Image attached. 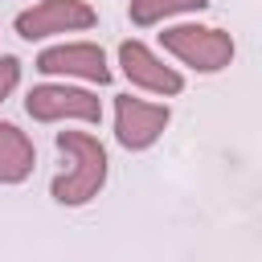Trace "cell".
I'll return each instance as SVG.
<instances>
[{"mask_svg":"<svg viewBox=\"0 0 262 262\" xmlns=\"http://www.w3.org/2000/svg\"><path fill=\"white\" fill-rule=\"evenodd\" d=\"M57 151L66 156V172L53 176L49 192L57 205H86L106 184V147L86 131H57Z\"/></svg>","mask_w":262,"mask_h":262,"instance_id":"6da1fadb","label":"cell"},{"mask_svg":"<svg viewBox=\"0 0 262 262\" xmlns=\"http://www.w3.org/2000/svg\"><path fill=\"white\" fill-rule=\"evenodd\" d=\"M164 49L172 57H180L184 66L201 70V74H217L233 61V37L225 29H209V25H172L160 33Z\"/></svg>","mask_w":262,"mask_h":262,"instance_id":"7a4b0ae2","label":"cell"},{"mask_svg":"<svg viewBox=\"0 0 262 262\" xmlns=\"http://www.w3.org/2000/svg\"><path fill=\"white\" fill-rule=\"evenodd\" d=\"M98 16L86 0H37L33 8H25L16 16V37L25 41H41V37H53V33H78V29H90Z\"/></svg>","mask_w":262,"mask_h":262,"instance_id":"3957f363","label":"cell"},{"mask_svg":"<svg viewBox=\"0 0 262 262\" xmlns=\"http://www.w3.org/2000/svg\"><path fill=\"white\" fill-rule=\"evenodd\" d=\"M168 123H172V111L160 106V102H143V98H131V94H119L115 98V139L127 151L151 147L164 135Z\"/></svg>","mask_w":262,"mask_h":262,"instance_id":"277c9868","label":"cell"},{"mask_svg":"<svg viewBox=\"0 0 262 262\" xmlns=\"http://www.w3.org/2000/svg\"><path fill=\"white\" fill-rule=\"evenodd\" d=\"M25 111L37 123H57V119H86L98 123L102 106L90 90H74V86H33L25 98Z\"/></svg>","mask_w":262,"mask_h":262,"instance_id":"5b68a950","label":"cell"},{"mask_svg":"<svg viewBox=\"0 0 262 262\" xmlns=\"http://www.w3.org/2000/svg\"><path fill=\"white\" fill-rule=\"evenodd\" d=\"M37 70L41 74H66V78H86V82H98L106 86L111 82V66H106V53L90 41H74V45H53L37 57Z\"/></svg>","mask_w":262,"mask_h":262,"instance_id":"8992f818","label":"cell"},{"mask_svg":"<svg viewBox=\"0 0 262 262\" xmlns=\"http://www.w3.org/2000/svg\"><path fill=\"white\" fill-rule=\"evenodd\" d=\"M119 66H123V74L135 82V86H143V90H151V94H180L184 90V78L172 70V66H164L147 45H139V41H123L119 45Z\"/></svg>","mask_w":262,"mask_h":262,"instance_id":"52a82bcc","label":"cell"},{"mask_svg":"<svg viewBox=\"0 0 262 262\" xmlns=\"http://www.w3.org/2000/svg\"><path fill=\"white\" fill-rule=\"evenodd\" d=\"M33 139L12 127V123H0V184H20L29 172H33Z\"/></svg>","mask_w":262,"mask_h":262,"instance_id":"ba28073f","label":"cell"},{"mask_svg":"<svg viewBox=\"0 0 262 262\" xmlns=\"http://www.w3.org/2000/svg\"><path fill=\"white\" fill-rule=\"evenodd\" d=\"M209 8V0H131L127 4V16L131 25H160L164 16H176V12H201Z\"/></svg>","mask_w":262,"mask_h":262,"instance_id":"9c48e42d","label":"cell"},{"mask_svg":"<svg viewBox=\"0 0 262 262\" xmlns=\"http://www.w3.org/2000/svg\"><path fill=\"white\" fill-rule=\"evenodd\" d=\"M16 82H20V61H16L12 53H4V57H0V102L12 94Z\"/></svg>","mask_w":262,"mask_h":262,"instance_id":"30bf717a","label":"cell"}]
</instances>
